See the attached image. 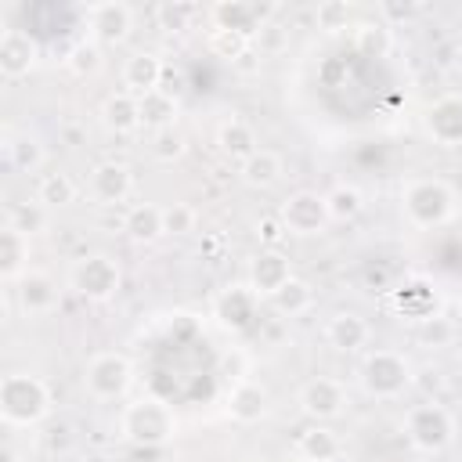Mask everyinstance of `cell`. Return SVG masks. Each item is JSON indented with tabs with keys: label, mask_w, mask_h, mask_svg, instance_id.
Returning a JSON list of instances; mask_svg holds the SVG:
<instances>
[{
	"label": "cell",
	"mask_w": 462,
	"mask_h": 462,
	"mask_svg": "<svg viewBox=\"0 0 462 462\" xmlns=\"http://www.w3.org/2000/svg\"><path fill=\"white\" fill-rule=\"evenodd\" d=\"M325 336H328V343H332L336 350H357V346L368 343V325H365V318H357V314H336V318L325 325Z\"/></svg>",
	"instance_id": "cell-20"
},
{
	"label": "cell",
	"mask_w": 462,
	"mask_h": 462,
	"mask_svg": "<svg viewBox=\"0 0 462 462\" xmlns=\"http://www.w3.org/2000/svg\"><path fill=\"white\" fill-rule=\"evenodd\" d=\"M123 433L134 437V440H166L173 433V419L170 411L159 404V401H141V404H130L126 415H123Z\"/></svg>",
	"instance_id": "cell-7"
},
{
	"label": "cell",
	"mask_w": 462,
	"mask_h": 462,
	"mask_svg": "<svg viewBox=\"0 0 462 462\" xmlns=\"http://www.w3.org/2000/svg\"><path fill=\"white\" fill-rule=\"evenodd\" d=\"M14 292H18V303H22L25 314H47V310L58 303L54 282H51L47 274H40V271H25Z\"/></svg>",
	"instance_id": "cell-12"
},
{
	"label": "cell",
	"mask_w": 462,
	"mask_h": 462,
	"mask_svg": "<svg viewBox=\"0 0 462 462\" xmlns=\"http://www.w3.org/2000/svg\"><path fill=\"white\" fill-rule=\"evenodd\" d=\"M29 256V238L18 227H4L0 235V260H4V278H18L22 274V260Z\"/></svg>",
	"instance_id": "cell-25"
},
{
	"label": "cell",
	"mask_w": 462,
	"mask_h": 462,
	"mask_svg": "<svg viewBox=\"0 0 462 462\" xmlns=\"http://www.w3.org/2000/svg\"><path fill=\"white\" fill-rule=\"evenodd\" d=\"M76 199V180L69 173H43L36 184V202L54 209V206H69Z\"/></svg>",
	"instance_id": "cell-24"
},
{
	"label": "cell",
	"mask_w": 462,
	"mask_h": 462,
	"mask_svg": "<svg viewBox=\"0 0 462 462\" xmlns=\"http://www.w3.org/2000/svg\"><path fill=\"white\" fill-rule=\"evenodd\" d=\"M256 235H260V242H267L271 249L282 242V235H285V227H282V220L278 217H267V220H260L256 224Z\"/></svg>",
	"instance_id": "cell-34"
},
{
	"label": "cell",
	"mask_w": 462,
	"mask_h": 462,
	"mask_svg": "<svg viewBox=\"0 0 462 462\" xmlns=\"http://www.w3.org/2000/svg\"><path fill=\"white\" fill-rule=\"evenodd\" d=\"M361 383L372 397H397L408 386V361L393 350H375L361 368Z\"/></svg>",
	"instance_id": "cell-3"
},
{
	"label": "cell",
	"mask_w": 462,
	"mask_h": 462,
	"mask_svg": "<svg viewBox=\"0 0 462 462\" xmlns=\"http://www.w3.org/2000/svg\"><path fill=\"white\" fill-rule=\"evenodd\" d=\"M69 69H72L76 76L97 72V69H101V51H97V43H79V47L72 51V58H69Z\"/></svg>",
	"instance_id": "cell-31"
},
{
	"label": "cell",
	"mask_w": 462,
	"mask_h": 462,
	"mask_svg": "<svg viewBox=\"0 0 462 462\" xmlns=\"http://www.w3.org/2000/svg\"><path fill=\"white\" fill-rule=\"evenodd\" d=\"M271 303L282 310V314H303L310 303H314V292H310V285L307 282H300V278H289L274 296H271Z\"/></svg>",
	"instance_id": "cell-26"
},
{
	"label": "cell",
	"mask_w": 462,
	"mask_h": 462,
	"mask_svg": "<svg viewBox=\"0 0 462 462\" xmlns=\"http://www.w3.org/2000/svg\"><path fill=\"white\" fill-rule=\"evenodd\" d=\"M36 61V47H32V40L25 36V32H4V40H0V72L7 76V79H18V76H25L29 72V65Z\"/></svg>",
	"instance_id": "cell-13"
},
{
	"label": "cell",
	"mask_w": 462,
	"mask_h": 462,
	"mask_svg": "<svg viewBox=\"0 0 462 462\" xmlns=\"http://www.w3.org/2000/svg\"><path fill=\"white\" fill-rule=\"evenodd\" d=\"M137 108H141V126H152V130H170L173 126V116H177V101L170 90H148L137 97Z\"/></svg>",
	"instance_id": "cell-17"
},
{
	"label": "cell",
	"mask_w": 462,
	"mask_h": 462,
	"mask_svg": "<svg viewBox=\"0 0 462 462\" xmlns=\"http://www.w3.org/2000/svg\"><path fill=\"white\" fill-rule=\"evenodd\" d=\"M43 209H47V206H40V202H36V206H29V209H25V206H22V209H14V213H11V227H18V231L29 238L32 231H40V227L47 224V213H43Z\"/></svg>",
	"instance_id": "cell-33"
},
{
	"label": "cell",
	"mask_w": 462,
	"mask_h": 462,
	"mask_svg": "<svg viewBox=\"0 0 462 462\" xmlns=\"http://www.w3.org/2000/svg\"><path fill=\"white\" fill-rule=\"evenodd\" d=\"M90 29L101 43H119L130 32V7L123 4H97L90 7Z\"/></svg>",
	"instance_id": "cell-16"
},
{
	"label": "cell",
	"mask_w": 462,
	"mask_h": 462,
	"mask_svg": "<svg viewBox=\"0 0 462 462\" xmlns=\"http://www.w3.org/2000/svg\"><path fill=\"white\" fill-rule=\"evenodd\" d=\"M278 177H282V159L274 152H267V148H260L256 155H249L242 162V180L249 188H271Z\"/></svg>",
	"instance_id": "cell-21"
},
{
	"label": "cell",
	"mask_w": 462,
	"mask_h": 462,
	"mask_svg": "<svg viewBox=\"0 0 462 462\" xmlns=\"http://www.w3.org/2000/svg\"><path fill=\"white\" fill-rule=\"evenodd\" d=\"M184 152V137L170 126V130H155V144H152V155L155 159H162V162H170V159H177Z\"/></svg>",
	"instance_id": "cell-32"
},
{
	"label": "cell",
	"mask_w": 462,
	"mask_h": 462,
	"mask_svg": "<svg viewBox=\"0 0 462 462\" xmlns=\"http://www.w3.org/2000/svg\"><path fill=\"white\" fill-rule=\"evenodd\" d=\"M72 285L90 300H108L119 289V267L108 256H87L72 267Z\"/></svg>",
	"instance_id": "cell-8"
},
{
	"label": "cell",
	"mask_w": 462,
	"mask_h": 462,
	"mask_svg": "<svg viewBox=\"0 0 462 462\" xmlns=\"http://www.w3.org/2000/svg\"><path fill=\"white\" fill-rule=\"evenodd\" d=\"M336 451H339V440L321 426H314L300 437V455L307 462H328V458H336Z\"/></svg>",
	"instance_id": "cell-27"
},
{
	"label": "cell",
	"mask_w": 462,
	"mask_h": 462,
	"mask_svg": "<svg viewBox=\"0 0 462 462\" xmlns=\"http://www.w3.org/2000/svg\"><path fill=\"white\" fill-rule=\"evenodd\" d=\"M318 22H321V29H339L336 22H346V4H325V7H318Z\"/></svg>",
	"instance_id": "cell-35"
},
{
	"label": "cell",
	"mask_w": 462,
	"mask_h": 462,
	"mask_svg": "<svg viewBox=\"0 0 462 462\" xmlns=\"http://www.w3.org/2000/svg\"><path fill=\"white\" fill-rule=\"evenodd\" d=\"M83 383H87L90 397L112 401V397L126 393V386H130V365L119 354H97V357H90Z\"/></svg>",
	"instance_id": "cell-6"
},
{
	"label": "cell",
	"mask_w": 462,
	"mask_h": 462,
	"mask_svg": "<svg viewBox=\"0 0 462 462\" xmlns=\"http://www.w3.org/2000/svg\"><path fill=\"white\" fill-rule=\"evenodd\" d=\"M426 126H430V137L444 148H455L462 144V97H440L437 105H430L426 112Z\"/></svg>",
	"instance_id": "cell-10"
},
{
	"label": "cell",
	"mask_w": 462,
	"mask_h": 462,
	"mask_svg": "<svg viewBox=\"0 0 462 462\" xmlns=\"http://www.w3.org/2000/svg\"><path fill=\"white\" fill-rule=\"evenodd\" d=\"M289 278H292V274H289V260H285L278 249H267V253H260V256L253 260V292L274 296Z\"/></svg>",
	"instance_id": "cell-15"
},
{
	"label": "cell",
	"mask_w": 462,
	"mask_h": 462,
	"mask_svg": "<svg viewBox=\"0 0 462 462\" xmlns=\"http://www.w3.org/2000/svg\"><path fill=\"white\" fill-rule=\"evenodd\" d=\"M282 227L289 235H318L332 217H328V206H325V195H314V191H300L292 195L282 213H278Z\"/></svg>",
	"instance_id": "cell-5"
},
{
	"label": "cell",
	"mask_w": 462,
	"mask_h": 462,
	"mask_svg": "<svg viewBox=\"0 0 462 462\" xmlns=\"http://www.w3.org/2000/svg\"><path fill=\"white\" fill-rule=\"evenodd\" d=\"M401 202H404L408 220L419 224V227L444 224L451 217V209H455V199H451V191H448L444 180H411L404 188Z\"/></svg>",
	"instance_id": "cell-1"
},
{
	"label": "cell",
	"mask_w": 462,
	"mask_h": 462,
	"mask_svg": "<svg viewBox=\"0 0 462 462\" xmlns=\"http://www.w3.org/2000/svg\"><path fill=\"white\" fill-rule=\"evenodd\" d=\"M47 411V386L32 375H7L4 379V415L7 422H36Z\"/></svg>",
	"instance_id": "cell-2"
},
{
	"label": "cell",
	"mask_w": 462,
	"mask_h": 462,
	"mask_svg": "<svg viewBox=\"0 0 462 462\" xmlns=\"http://www.w3.org/2000/svg\"><path fill=\"white\" fill-rule=\"evenodd\" d=\"M325 206H328V217H332V220H350V217L361 213V191L339 184V188H332V191L325 195Z\"/></svg>",
	"instance_id": "cell-28"
},
{
	"label": "cell",
	"mask_w": 462,
	"mask_h": 462,
	"mask_svg": "<svg viewBox=\"0 0 462 462\" xmlns=\"http://www.w3.org/2000/svg\"><path fill=\"white\" fill-rule=\"evenodd\" d=\"M227 411L235 422H256L263 411H267V390L256 386V383H238L231 390V401H227Z\"/></svg>",
	"instance_id": "cell-19"
},
{
	"label": "cell",
	"mask_w": 462,
	"mask_h": 462,
	"mask_svg": "<svg viewBox=\"0 0 462 462\" xmlns=\"http://www.w3.org/2000/svg\"><path fill=\"white\" fill-rule=\"evenodd\" d=\"M300 404H303V411H307L310 419H336V415L343 411L346 397H343V386H339L336 379L318 375V379H310V383L300 390Z\"/></svg>",
	"instance_id": "cell-9"
},
{
	"label": "cell",
	"mask_w": 462,
	"mask_h": 462,
	"mask_svg": "<svg viewBox=\"0 0 462 462\" xmlns=\"http://www.w3.org/2000/svg\"><path fill=\"white\" fill-rule=\"evenodd\" d=\"M101 119H105V126H108V130H116V134H130V130H137V126H141L137 97H134V94H126V90L112 94V97L101 105Z\"/></svg>",
	"instance_id": "cell-18"
},
{
	"label": "cell",
	"mask_w": 462,
	"mask_h": 462,
	"mask_svg": "<svg viewBox=\"0 0 462 462\" xmlns=\"http://www.w3.org/2000/svg\"><path fill=\"white\" fill-rule=\"evenodd\" d=\"M408 440L422 451H440L451 440V415L440 404H419L404 415Z\"/></svg>",
	"instance_id": "cell-4"
},
{
	"label": "cell",
	"mask_w": 462,
	"mask_h": 462,
	"mask_svg": "<svg viewBox=\"0 0 462 462\" xmlns=\"http://www.w3.org/2000/svg\"><path fill=\"white\" fill-rule=\"evenodd\" d=\"M195 227V209L184 202H173L162 209V231L166 235H188Z\"/></svg>",
	"instance_id": "cell-30"
},
{
	"label": "cell",
	"mask_w": 462,
	"mask_h": 462,
	"mask_svg": "<svg viewBox=\"0 0 462 462\" xmlns=\"http://www.w3.org/2000/svg\"><path fill=\"white\" fill-rule=\"evenodd\" d=\"M220 148L231 155V159H249V155H256L260 148H256V134H253V126L249 123H242V119H231V123H224V130H220Z\"/></svg>",
	"instance_id": "cell-23"
},
{
	"label": "cell",
	"mask_w": 462,
	"mask_h": 462,
	"mask_svg": "<svg viewBox=\"0 0 462 462\" xmlns=\"http://www.w3.org/2000/svg\"><path fill=\"white\" fill-rule=\"evenodd\" d=\"M159 76H162V61L155 54H144V51L126 58V65H123V87L134 97H141L148 90H159Z\"/></svg>",
	"instance_id": "cell-14"
},
{
	"label": "cell",
	"mask_w": 462,
	"mask_h": 462,
	"mask_svg": "<svg viewBox=\"0 0 462 462\" xmlns=\"http://www.w3.org/2000/svg\"><path fill=\"white\" fill-rule=\"evenodd\" d=\"M123 227L130 231V238L134 242H155L159 235H166L162 231V209L159 206H134L130 213H126V220H123Z\"/></svg>",
	"instance_id": "cell-22"
},
{
	"label": "cell",
	"mask_w": 462,
	"mask_h": 462,
	"mask_svg": "<svg viewBox=\"0 0 462 462\" xmlns=\"http://www.w3.org/2000/svg\"><path fill=\"white\" fill-rule=\"evenodd\" d=\"M7 159L18 166V170H36L43 162V148L36 137H22V141H7Z\"/></svg>",
	"instance_id": "cell-29"
},
{
	"label": "cell",
	"mask_w": 462,
	"mask_h": 462,
	"mask_svg": "<svg viewBox=\"0 0 462 462\" xmlns=\"http://www.w3.org/2000/svg\"><path fill=\"white\" fill-rule=\"evenodd\" d=\"M134 180H130V170L119 166V162H105L90 173V195L101 202V206H112V202H123L130 195Z\"/></svg>",
	"instance_id": "cell-11"
}]
</instances>
